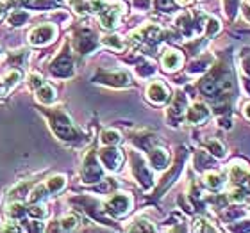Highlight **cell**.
I'll return each instance as SVG.
<instances>
[{"label": "cell", "instance_id": "6da1fadb", "mask_svg": "<svg viewBox=\"0 0 250 233\" xmlns=\"http://www.w3.org/2000/svg\"><path fill=\"white\" fill-rule=\"evenodd\" d=\"M54 36H56V27L47 23V25H39V27L33 29L29 34V41L33 44H45L49 43Z\"/></svg>", "mask_w": 250, "mask_h": 233}, {"label": "cell", "instance_id": "7a4b0ae2", "mask_svg": "<svg viewBox=\"0 0 250 233\" xmlns=\"http://www.w3.org/2000/svg\"><path fill=\"white\" fill-rule=\"evenodd\" d=\"M122 7L123 6H120V4L111 6V7H102V13H100V23H102V27H106V29L115 27L118 23V16H120V13H122Z\"/></svg>", "mask_w": 250, "mask_h": 233}, {"label": "cell", "instance_id": "3957f363", "mask_svg": "<svg viewBox=\"0 0 250 233\" xmlns=\"http://www.w3.org/2000/svg\"><path fill=\"white\" fill-rule=\"evenodd\" d=\"M147 96H149L154 103H163V102L168 98L167 86H165V84H161V82H152L149 86V89H147Z\"/></svg>", "mask_w": 250, "mask_h": 233}, {"label": "cell", "instance_id": "277c9868", "mask_svg": "<svg viewBox=\"0 0 250 233\" xmlns=\"http://www.w3.org/2000/svg\"><path fill=\"white\" fill-rule=\"evenodd\" d=\"M100 159H102V162H104V166L107 167V169H117L120 164H122V153L118 150H115V148H109V150H102V153H100Z\"/></svg>", "mask_w": 250, "mask_h": 233}, {"label": "cell", "instance_id": "5b68a950", "mask_svg": "<svg viewBox=\"0 0 250 233\" xmlns=\"http://www.w3.org/2000/svg\"><path fill=\"white\" fill-rule=\"evenodd\" d=\"M102 176V169L99 167V164L95 162V159L89 157L84 167V182H97Z\"/></svg>", "mask_w": 250, "mask_h": 233}, {"label": "cell", "instance_id": "8992f818", "mask_svg": "<svg viewBox=\"0 0 250 233\" xmlns=\"http://www.w3.org/2000/svg\"><path fill=\"white\" fill-rule=\"evenodd\" d=\"M207 116H209V111H207L206 105H202V103H195L193 107H189L188 119L191 123H202V121H206Z\"/></svg>", "mask_w": 250, "mask_h": 233}, {"label": "cell", "instance_id": "52a82bcc", "mask_svg": "<svg viewBox=\"0 0 250 233\" xmlns=\"http://www.w3.org/2000/svg\"><path fill=\"white\" fill-rule=\"evenodd\" d=\"M107 206H109L115 214H123V212H127V208L131 206V200H129L127 196L117 194L109 203H107Z\"/></svg>", "mask_w": 250, "mask_h": 233}, {"label": "cell", "instance_id": "ba28073f", "mask_svg": "<svg viewBox=\"0 0 250 233\" xmlns=\"http://www.w3.org/2000/svg\"><path fill=\"white\" fill-rule=\"evenodd\" d=\"M183 64V56L175 50H168L165 56H163V66L167 70H175Z\"/></svg>", "mask_w": 250, "mask_h": 233}, {"label": "cell", "instance_id": "9c48e42d", "mask_svg": "<svg viewBox=\"0 0 250 233\" xmlns=\"http://www.w3.org/2000/svg\"><path fill=\"white\" fill-rule=\"evenodd\" d=\"M52 72H54V75H57V77H68V75L73 72L72 62L68 61L67 57H61V59L52 66Z\"/></svg>", "mask_w": 250, "mask_h": 233}, {"label": "cell", "instance_id": "30bf717a", "mask_svg": "<svg viewBox=\"0 0 250 233\" xmlns=\"http://www.w3.org/2000/svg\"><path fill=\"white\" fill-rule=\"evenodd\" d=\"M38 100L41 102V103H45V105L52 103V102L56 100V91H54V87L49 86V84H43L41 87H38Z\"/></svg>", "mask_w": 250, "mask_h": 233}, {"label": "cell", "instance_id": "8fae6325", "mask_svg": "<svg viewBox=\"0 0 250 233\" xmlns=\"http://www.w3.org/2000/svg\"><path fill=\"white\" fill-rule=\"evenodd\" d=\"M150 162H152V166L154 167L163 169V167H167L168 153L165 150H154L152 153H150Z\"/></svg>", "mask_w": 250, "mask_h": 233}, {"label": "cell", "instance_id": "7c38bea8", "mask_svg": "<svg viewBox=\"0 0 250 233\" xmlns=\"http://www.w3.org/2000/svg\"><path fill=\"white\" fill-rule=\"evenodd\" d=\"M204 182H206V185L209 187V189H218V187H222V175L217 171H209L206 173V176H204Z\"/></svg>", "mask_w": 250, "mask_h": 233}, {"label": "cell", "instance_id": "4fadbf2b", "mask_svg": "<svg viewBox=\"0 0 250 233\" xmlns=\"http://www.w3.org/2000/svg\"><path fill=\"white\" fill-rule=\"evenodd\" d=\"M45 187H47V192H52V194H54V192H57V190H61L63 187H65V176H61V175H59V176L50 178Z\"/></svg>", "mask_w": 250, "mask_h": 233}, {"label": "cell", "instance_id": "5bb4252c", "mask_svg": "<svg viewBox=\"0 0 250 233\" xmlns=\"http://www.w3.org/2000/svg\"><path fill=\"white\" fill-rule=\"evenodd\" d=\"M184 109H186V100H184V96L179 93L175 102H173V105H172V112L173 114H177V116H181Z\"/></svg>", "mask_w": 250, "mask_h": 233}, {"label": "cell", "instance_id": "9a60e30c", "mask_svg": "<svg viewBox=\"0 0 250 233\" xmlns=\"http://www.w3.org/2000/svg\"><path fill=\"white\" fill-rule=\"evenodd\" d=\"M102 141H104V145H117L120 141V133L115 132V130H107V132H104Z\"/></svg>", "mask_w": 250, "mask_h": 233}, {"label": "cell", "instance_id": "2e32d148", "mask_svg": "<svg viewBox=\"0 0 250 233\" xmlns=\"http://www.w3.org/2000/svg\"><path fill=\"white\" fill-rule=\"evenodd\" d=\"M27 20V13L25 11H15L11 15V23L13 25H23Z\"/></svg>", "mask_w": 250, "mask_h": 233}, {"label": "cell", "instance_id": "e0dca14e", "mask_svg": "<svg viewBox=\"0 0 250 233\" xmlns=\"http://www.w3.org/2000/svg\"><path fill=\"white\" fill-rule=\"evenodd\" d=\"M207 148L211 150V153H215L217 157H223L225 155V150H223V146L218 143V141H211V143H207Z\"/></svg>", "mask_w": 250, "mask_h": 233}, {"label": "cell", "instance_id": "ac0fdd59", "mask_svg": "<svg viewBox=\"0 0 250 233\" xmlns=\"http://www.w3.org/2000/svg\"><path fill=\"white\" fill-rule=\"evenodd\" d=\"M43 78L39 77L38 73H31V75H29V87L31 89H36V87H41V86H43Z\"/></svg>", "mask_w": 250, "mask_h": 233}, {"label": "cell", "instance_id": "d6986e66", "mask_svg": "<svg viewBox=\"0 0 250 233\" xmlns=\"http://www.w3.org/2000/svg\"><path fill=\"white\" fill-rule=\"evenodd\" d=\"M75 226H77V217H75V216H67L61 221L63 230H73Z\"/></svg>", "mask_w": 250, "mask_h": 233}, {"label": "cell", "instance_id": "ffe728a7", "mask_svg": "<svg viewBox=\"0 0 250 233\" xmlns=\"http://www.w3.org/2000/svg\"><path fill=\"white\" fill-rule=\"evenodd\" d=\"M104 43L109 44V46H113V48H117V50H122L123 48V43L120 41L118 36H109V38L104 39Z\"/></svg>", "mask_w": 250, "mask_h": 233}, {"label": "cell", "instance_id": "44dd1931", "mask_svg": "<svg viewBox=\"0 0 250 233\" xmlns=\"http://www.w3.org/2000/svg\"><path fill=\"white\" fill-rule=\"evenodd\" d=\"M156 6L159 7V9L168 11V9H172V7H173V2H172V0H156Z\"/></svg>", "mask_w": 250, "mask_h": 233}, {"label": "cell", "instance_id": "7402d4cb", "mask_svg": "<svg viewBox=\"0 0 250 233\" xmlns=\"http://www.w3.org/2000/svg\"><path fill=\"white\" fill-rule=\"evenodd\" d=\"M218 29H220V23H218L217 20H211V22H209V30H207V34L211 36V34L217 32Z\"/></svg>", "mask_w": 250, "mask_h": 233}, {"label": "cell", "instance_id": "603a6c76", "mask_svg": "<svg viewBox=\"0 0 250 233\" xmlns=\"http://www.w3.org/2000/svg\"><path fill=\"white\" fill-rule=\"evenodd\" d=\"M195 230L199 232V230H209V232H213L215 228H211V226H207V224H204V221H197L195 222Z\"/></svg>", "mask_w": 250, "mask_h": 233}, {"label": "cell", "instance_id": "cb8c5ba5", "mask_svg": "<svg viewBox=\"0 0 250 233\" xmlns=\"http://www.w3.org/2000/svg\"><path fill=\"white\" fill-rule=\"evenodd\" d=\"M179 4H181V6H186V4H189V2H191V0H177Z\"/></svg>", "mask_w": 250, "mask_h": 233}, {"label": "cell", "instance_id": "d4e9b609", "mask_svg": "<svg viewBox=\"0 0 250 233\" xmlns=\"http://www.w3.org/2000/svg\"><path fill=\"white\" fill-rule=\"evenodd\" d=\"M245 114H247V117L250 119V103L247 105V109H245Z\"/></svg>", "mask_w": 250, "mask_h": 233}, {"label": "cell", "instance_id": "484cf974", "mask_svg": "<svg viewBox=\"0 0 250 233\" xmlns=\"http://www.w3.org/2000/svg\"><path fill=\"white\" fill-rule=\"evenodd\" d=\"M249 2H250V0H249Z\"/></svg>", "mask_w": 250, "mask_h": 233}]
</instances>
